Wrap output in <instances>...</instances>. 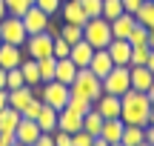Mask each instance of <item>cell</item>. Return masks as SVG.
<instances>
[{"label": "cell", "mask_w": 154, "mask_h": 146, "mask_svg": "<svg viewBox=\"0 0 154 146\" xmlns=\"http://www.w3.org/2000/svg\"><path fill=\"white\" fill-rule=\"evenodd\" d=\"M128 43H131V49H137V46H149V29L146 26H134V32L128 34Z\"/></svg>", "instance_id": "cell-32"}, {"label": "cell", "mask_w": 154, "mask_h": 146, "mask_svg": "<svg viewBox=\"0 0 154 146\" xmlns=\"http://www.w3.org/2000/svg\"><path fill=\"white\" fill-rule=\"evenodd\" d=\"M34 120H37L40 132H49V135H54V132H57V109H51V106H46V103H43V109H40V115Z\"/></svg>", "instance_id": "cell-23"}, {"label": "cell", "mask_w": 154, "mask_h": 146, "mask_svg": "<svg viewBox=\"0 0 154 146\" xmlns=\"http://www.w3.org/2000/svg\"><path fill=\"white\" fill-rule=\"evenodd\" d=\"M34 97V89L32 86H20V89H9V106L17 109V112H23V109L32 103Z\"/></svg>", "instance_id": "cell-19"}, {"label": "cell", "mask_w": 154, "mask_h": 146, "mask_svg": "<svg viewBox=\"0 0 154 146\" xmlns=\"http://www.w3.org/2000/svg\"><path fill=\"white\" fill-rule=\"evenodd\" d=\"M69 89H72V95H80V97H86V100L94 103L103 95V80H100L91 69H77V78H74V83L69 86Z\"/></svg>", "instance_id": "cell-4"}, {"label": "cell", "mask_w": 154, "mask_h": 146, "mask_svg": "<svg viewBox=\"0 0 154 146\" xmlns=\"http://www.w3.org/2000/svg\"><path fill=\"white\" fill-rule=\"evenodd\" d=\"M0 43H3V37H0Z\"/></svg>", "instance_id": "cell-56"}, {"label": "cell", "mask_w": 154, "mask_h": 146, "mask_svg": "<svg viewBox=\"0 0 154 146\" xmlns=\"http://www.w3.org/2000/svg\"><path fill=\"white\" fill-rule=\"evenodd\" d=\"M146 95H149V100H151V106H154V83H151V89L146 92Z\"/></svg>", "instance_id": "cell-52"}, {"label": "cell", "mask_w": 154, "mask_h": 146, "mask_svg": "<svg viewBox=\"0 0 154 146\" xmlns=\"http://www.w3.org/2000/svg\"><path fill=\"white\" fill-rule=\"evenodd\" d=\"M57 129H60V132H69V135L80 132L83 129V115L77 112V109H72V106L60 109V112H57Z\"/></svg>", "instance_id": "cell-9"}, {"label": "cell", "mask_w": 154, "mask_h": 146, "mask_svg": "<svg viewBox=\"0 0 154 146\" xmlns=\"http://www.w3.org/2000/svg\"><path fill=\"white\" fill-rule=\"evenodd\" d=\"M20 72H23V80H26V86H40L43 80H40V69H37V60H32V57H23L20 63Z\"/></svg>", "instance_id": "cell-24"}, {"label": "cell", "mask_w": 154, "mask_h": 146, "mask_svg": "<svg viewBox=\"0 0 154 146\" xmlns=\"http://www.w3.org/2000/svg\"><path fill=\"white\" fill-rule=\"evenodd\" d=\"M69 106L77 109L80 115H86V112H91L94 103H91V100H86V97H80V95H72V97H69Z\"/></svg>", "instance_id": "cell-37"}, {"label": "cell", "mask_w": 154, "mask_h": 146, "mask_svg": "<svg viewBox=\"0 0 154 146\" xmlns=\"http://www.w3.org/2000/svg\"><path fill=\"white\" fill-rule=\"evenodd\" d=\"M140 146H151V143H140Z\"/></svg>", "instance_id": "cell-55"}, {"label": "cell", "mask_w": 154, "mask_h": 146, "mask_svg": "<svg viewBox=\"0 0 154 146\" xmlns=\"http://www.w3.org/2000/svg\"><path fill=\"white\" fill-rule=\"evenodd\" d=\"M109 23H111V37H117V40H128V34L137 26L134 14H126V11H123L120 17H114V20H109Z\"/></svg>", "instance_id": "cell-15"}, {"label": "cell", "mask_w": 154, "mask_h": 146, "mask_svg": "<svg viewBox=\"0 0 154 146\" xmlns=\"http://www.w3.org/2000/svg\"><path fill=\"white\" fill-rule=\"evenodd\" d=\"M91 55H94V49L86 43V40L74 43V46H72V52H69V57H72V63H74L77 69H88V63H91Z\"/></svg>", "instance_id": "cell-18"}, {"label": "cell", "mask_w": 154, "mask_h": 146, "mask_svg": "<svg viewBox=\"0 0 154 146\" xmlns=\"http://www.w3.org/2000/svg\"><path fill=\"white\" fill-rule=\"evenodd\" d=\"M120 143L123 146H140V143H146V126H126Z\"/></svg>", "instance_id": "cell-25"}, {"label": "cell", "mask_w": 154, "mask_h": 146, "mask_svg": "<svg viewBox=\"0 0 154 146\" xmlns=\"http://www.w3.org/2000/svg\"><path fill=\"white\" fill-rule=\"evenodd\" d=\"M123 14V0H103V11H100V17H106V20H114V17Z\"/></svg>", "instance_id": "cell-31"}, {"label": "cell", "mask_w": 154, "mask_h": 146, "mask_svg": "<svg viewBox=\"0 0 154 146\" xmlns=\"http://www.w3.org/2000/svg\"><path fill=\"white\" fill-rule=\"evenodd\" d=\"M0 146H6V141H3V135H0Z\"/></svg>", "instance_id": "cell-53"}, {"label": "cell", "mask_w": 154, "mask_h": 146, "mask_svg": "<svg viewBox=\"0 0 154 146\" xmlns=\"http://www.w3.org/2000/svg\"><path fill=\"white\" fill-rule=\"evenodd\" d=\"M88 69H91L94 75H97L100 80L106 78V75L114 69V60H111V55L106 49H94V55H91V63H88Z\"/></svg>", "instance_id": "cell-16"}, {"label": "cell", "mask_w": 154, "mask_h": 146, "mask_svg": "<svg viewBox=\"0 0 154 146\" xmlns=\"http://www.w3.org/2000/svg\"><path fill=\"white\" fill-rule=\"evenodd\" d=\"M77 78V66L72 63V57H63V60H57V69H54V80H60V83L72 86Z\"/></svg>", "instance_id": "cell-22"}, {"label": "cell", "mask_w": 154, "mask_h": 146, "mask_svg": "<svg viewBox=\"0 0 154 146\" xmlns=\"http://www.w3.org/2000/svg\"><path fill=\"white\" fill-rule=\"evenodd\" d=\"M20 20H23V26H26L29 34H40V32H46V26H49V14H46L43 9H37V6H32Z\"/></svg>", "instance_id": "cell-10"}, {"label": "cell", "mask_w": 154, "mask_h": 146, "mask_svg": "<svg viewBox=\"0 0 154 146\" xmlns=\"http://www.w3.org/2000/svg\"><path fill=\"white\" fill-rule=\"evenodd\" d=\"M123 109H120V120L126 126H149V115H151V100L146 92L128 89L126 95L120 97Z\"/></svg>", "instance_id": "cell-1"}, {"label": "cell", "mask_w": 154, "mask_h": 146, "mask_svg": "<svg viewBox=\"0 0 154 146\" xmlns=\"http://www.w3.org/2000/svg\"><path fill=\"white\" fill-rule=\"evenodd\" d=\"M69 52H72V46H69L63 37H54V60H63V57H69Z\"/></svg>", "instance_id": "cell-39"}, {"label": "cell", "mask_w": 154, "mask_h": 146, "mask_svg": "<svg viewBox=\"0 0 154 146\" xmlns=\"http://www.w3.org/2000/svg\"><path fill=\"white\" fill-rule=\"evenodd\" d=\"M40 135H43V132H40L37 120H26V118H20V126H17V132H14V141L20 143V146H32Z\"/></svg>", "instance_id": "cell-12"}, {"label": "cell", "mask_w": 154, "mask_h": 146, "mask_svg": "<svg viewBox=\"0 0 154 146\" xmlns=\"http://www.w3.org/2000/svg\"><path fill=\"white\" fill-rule=\"evenodd\" d=\"M57 14L63 17V23H74V26H83V23L88 20L86 11H83V6H80V0H63V6H60Z\"/></svg>", "instance_id": "cell-11"}, {"label": "cell", "mask_w": 154, "mask_h": 146, "mask_svg": "<svg viewBox=\"0 0 154 146\" xmlns=\"http://www.w3.org/2000/svg\"><path fill=\"white\" fill-rule=\"evenodd\" d=\"M6 14H9V9H6V3H3V0H0V20H3Z\"/></svg>", "instance_id": "cell-51"}, {"label": "cell", "mask_w": 154, "mask_h": 146, "mask_svg": "<svg viewBox=\"0 0 154 146\" xmlns=\"http://www.w3.org/2000/svg\"><path fill=\"white\" fill-rule=\"evenodd\" d=\"M106 52L111 55V60H114V66H128L131 63V43L128 40H111L109 46H106Z\"/></svg>", "instance_id": "cell-13"}, {"label": "cell", "mask_w": 154, "mask_h": 146, "mask_svg": "<svg viewBox=\"0 0 154 146\" xmlns=\"http://www.w3.org/2000/svg\"><path fill=\"white\" fill-rule=\"evenodd\" d=\"M131 69V89L137 92H149L151 83H154V72L149 66H128Z\"/></svg>", "instance_id": "cell-17"}, {"label": "cell", "mask_w": 154, "mask_h": 146, "mask_svg": "<svg viewBox=\"0 0 154 146\" xmlns=\"http://www.w3.org/2000/svg\"><path fill=\"white\" fill-rule=\"evenodd\" d=\"M9 106V89H0V112Z\"/></svg>", "instance_id": "cell-45"}, {"label": "cell", "mask_w": 154, "mask_h": 146, "mask_svg": "<svg viewBox=\"0 0 154 146\" xmlns=\"http://www.w3.org/2000/svg\"><path fill=\"white\" fill-rule=\"evenodd\" d=\"M40 109H43V100H40V97H32V103H29V106L23 109L20 115H23L26 120H34V118L40 115Z\"/></svg>", "instance_id": "cell-38"}, {"label": "cell", "mask_w": 154, "mask_h": 146, "mask_svg": "<svg viewBox=\"0 0 154 146\" xmlns=\"http://www.w3.org/2000/svg\"><path fill=\"white\" fill-rule=\"evenodd\" d=\"M34 6L37 9H43L49 17H54L57 11H60V6H63V0H34Z\"/></svg>", "instance_id": "cell-35"}, {"label": "cell", "mask_w": 154, "mask_h": 146, "mask_svg": "<svg viewBox=\"0 0 154 146\" xmlns=\"http://www.w3.org/2000/svg\"><path fill=\"white\" fill-rule=\"evenodd\" d=\"M146 66H149V69H151V72H154V49L149 52V63H146Z\"/></svg>", "instance_id": "cell-49"}, {"label": "cell", "mask_w": 154, "mask_h": 146, "mask_svg": "<svg viewBox=\"0 0 154 146\" xmlns=\"http://www.w3.org/2000/svg\"><path fill=\"white\" fill-rule=\"evenodd\" d=\"M60 37L66 40L69 46L80 43V40H83V26H74V23H63V29H60Z\"/></svg>", "instance_id": "cell-28"}, {"label": "cell", "mask_w": 154, "mask_h": 146, "mask_svg": "<svg viewBox=\"0 0 154 146\" xmlns=\"http://www.w3.org/2000/svg\"><path fill=\"white\" fill-rule=\"evenodd\" d=\"M120 109H123V100L117 95H100L97 100H94V112L100 115L103 120H111V118H120Z\"/></svg>", "instance_id": "cell-8"}, {"label": "cell", "mask_w": 154, "mask_h": 146, "mask_svg": "<svg viewBox=\"0 0 154 146\" xmlns=\"http://www.w3.org/2000/svg\"><path fill=\"white\" fill-rule=\"evenodd\" d=\"M3 3H6V9H9V14L23 17V14L34 6V0H3Z\"/></svg>", "instance_id": "cell-30"}, {"label": "cell", "mask_w": 154, "mask_h": 146, "mask_svg": "<svg viewBox=\"0 0 154 146\" xmlns=\"http://www.w3.org/2000/svg\"><path fill=\"white\" fill-rule=\"evenodd\" d=\"M23 52L32 60H43V57H54V37H49L46 32L40 34H29L26 43H23Z\"/></svg>", "instance_id": "cell-6"}, {"label": "cell", "mask_w": 154, "mask_h": 146, "mask_svg": "<svg viewBox=\"0 0 154 146\" xmlns=\"http://www.w3.org/2000/svg\"><path fill=\"white\" fill-rule=\"evenodd\" d=\"M0 37H3V43H11V46H23L29 37L26 26H23L20 17L14 14H6L3 20H0Z\"/></svg>", "instance_id": "cell-7"}, {"label": "cell", "mask_w": 154, "mask_h": 146, "mask_svg": "<svg viewBox=\"0 0 154 146\" xmlns=\"http://www.w3.org/2000/svg\"><path fill=\"white\" fill-rule=\"evenodd\" d=\"M60 29H63V23H57V14H54V17H49L46 34H49V37H60Z\"/></svg>", "instance_id": "cell-41"}, {"label": "cell", "mask_w": 154, "mask_h": 146, "mask_svg": "<svg viewBox=\"0 0 154 146\" xmlns=\"http://www.w3.org/2000/svg\"><path fill=\"white\" fill-rule=\"evenodd\" d=\"M83 40H86L91 49H106L111 43V23L106 17H88L83 23Z\"/></svg>", "instance_id": "cell-3"}, {"label": "cell", "mask_w": 154, "mask_h": 146, "mask_svg": "<svg viewBox=\"0 0 154 146\" xmlns=\"http://www.w3.org/2000/svg\"><path fill=\"white\" fill-rule=\"evenodd\" d=\"M6 72H9V69L0 66V89H6Z\"/></svg>", "instance_id": "cell-47"}, {"label": "cell", "mask_w": 154, "mask_h": 146, "mask_svg": "<svg viewBox=\"0 0 154 146\" xmlns=\"http://www.w3.org/2000/svg\"><path fill=\"white\" fill-rule=\"evenodd\" d=\"M37 69H40V80H43V83H51V80H54L57 60L54 57H43V60H37Z\"/></svg>", "instance_id": "cell-29"}, {"label": "cell", "mask_w": 154, "mask_h": 146, "mask_svg": "<svg viewBox=\"0 0 154 146\" xmlns=\"http://www.w3.org/2000/svg\"><path fill=\"white\" fill-rule=\"evenodd\" d=\"M91 146H111V143H109V141H103V138H94V143H91Z\"/></svg>", "instance_id": "cell-48"}, {"label": "cell", "mask_w": 154, "mask_h": 146, "mask_svg": "<svg viewBox=\"0 0 154 146\" xmlns=\"http://www.w3.org/2000/svg\"><path fill=\"white\" fill-rule=\"evenodd\" d=\"M146 143H151V146H154V123L146 126Z\"/></svg>", "instance_id": "cell-46"}, {"label": "cell", "mask_w": 154, "mask_h": 146, "mask_svg": "<svg viewBox=\"0 0 154 146\" xmlns=\"http://www.w3.org/2000/svg\"><path fill=\"white\" fill-rule=\"evenodd\" d=\"M20 86H26L20 66H17V69H9V72H6V89H20Z\"/></svg>", "instance_id": "cell-33"}, {"label": "cell", "mask_w": 154, "mask_h": 146, "mask_svg": "<svg viewBox=\"0 0 154 146\" xmlns=\"http://www.w3.org/2000/svg\"><path fill=\"white\" fill-rule=\"evenodd\" d=\"M26 57L23 46H11V43H0V66L3 69H17Z\"/></svg>", "instance_id": "cell-14"}, {"label": "cell", "mask_w": 154, "mask_h": 146, "mask_svg": "<svg viewBox=\"0 0 154 146\" xmlns=\"http://www.w3.org/2000/svg\"><path fill=\"white\" fill-rule=\"evenodd\" d=\"M14 146H20V143H14Z\"/></svg>", "instance_id": "cell-57"}, {"label": "cell", "mask_w": 154, "mask_h": 146, "mask_svg": "<svg viewBox=\"0 0 154 146\" xmlns=\"http://www.w3.org/2000/svg\"><path fill=\"white\" fill-rule=\"evenodd\" d=\"M100 129H103V118H100V115L94 112V106H91V112L83 115V132H88L91 138H100Z\"/></svg>", "instance_id": "cell-26"}, {"label": "cell", "mask_w": 154, "mask_h": 146, "mask_svg": "<svg viewBox=\"0 0 154 146\" xmlns=\"http://www.w3.org/2000/svg\"><path fill=\"white\" fill-rule=\"evenodd\" d=\"M80 6L86 17H100V11H103V0H80Z\"/></svg>", "instance_id": "cell-36"}, {"label": "cell", "mask_w": 154, "mask_h": 146, "mask_svg": "<svg viewBox=\"0 0 154 146\" xmlns=\"http://www.w3.org/2000/svg\"><path fill=\"white\" fill-rule=\"evenodd\" d=\"M149 46H137V49H131V63L128 66H146L149 63Z\"/></svg>", "instance_id": "cell-34"}, {"label": "cell", "mask_w": 154, "mask_h": 146, "mask_svg": "<svg viewBox=\"0 0 154 146\" xmlns=\"http://www.w3.org/2000/svg\"><path fill=\"white\" fill-rule=\"evenodd\" d=\"M149 49H154V26L149 29Z\"/></svg>", "instance_id": "cell-50"}, {"label": "cell", "mask_w": 154, "mask_h": 146, "mask_svg": "<svg viewBox=\"0 0 154 146\" xmlns=\"http://www.w3.org/2000/svg\"><path fill=\"white\" fill-rule=\"evenodd\" d=\"M140 6H143V0H123V11L126 14H137Z\"/></svg>", "instance_id": "cell-43"}, {"label": "cell", "mask_w": 154, "mask_h": 146, "mask_svg": "<svg viewBox=\"0 0 154 146\" xmlns=\"http://www.w3.org/2000/svg\"><path fill=\"white\" fill-rule=\"evenodd\" d=\"M51 138H54V146H74V143H72V135H69V132H60V129H57Z\"/></svg>", "instance_id": "cell-42"}, {"label": "cell", "mask_w": 154, "mask_h": 146, "mask_svg": "<svg viewBox=\"0 0 154 146\" xmlns=\"http://www.w3.org/2000/svg\"><path fill=\"white\" fill-rule=\"evenodd\" d=\"M134 20H137L140 26H146V29H151V26H154V0H143V6L137 9Z\"/></svg>", "instance_id": "cell-27"}, {"label": "cell", "mask_w": 154, "mask_h": 146, "mask_svg": "<svg viewBox=\"0 0 154 146\" xmlns=\"http://www.w3.org/2000/svg\"><path fill=\"white\" fill-rule=\"evenodd\" d=\"M72 143H74V146H91V143H94V138L88 135V132H83V129H80V132H74V135H72Z\"/></svg>", "instance_id": "cell-40"}, {"label": "cell", "mask_w": 154, "mask_h": 146, "mask_svg": "<svg viewBox=\"0 0 154 146\" xmlns=\"http://www.w3.org/2000/svg\"><path fill=\"white\" fill-rule=\"evenodd\" d=\"M111 146H123V143H111Z\"/></svg>", "instance_id": "cell-54"}, {"label": "cell", "mask_w": 154, "mask_h": 146, "mask_svg": "<svg viewBox=\"0 0 154 146\" xmlns=\"http://www.w3.org/2000/svg\"><path fill=\"white\" fill-rule=\"evenodd\" d=\"M34 97H40L46 106H51V109H57V112H60V109L69 106L72 89H69L66 83H60V80H51V83H40V86H34Z\"/></svg>", "instance_id": "cell-2"}, {"label": "cell", "mask_w": 154, "mask_h": 146, "mask_svg": "<svg viewBox=\"0 0 154 146\" xmlns=\"http://www.w3.org/2000/svg\"><path fill=\"white\" fill-rule=\"evenodd\" d=\"M32 146H54V138H51L49 132H43V135H40V138H37V141H34Z\"/></svg>", "instance_id": "cell-44"}, {"label": "cell", "mask_w": 154, "mask_h": 146, "mask_svg": "<svg viewBox=\"0 0 154 146\" xmlns=\"http://www.w3.org/2000/svg\"><path fill=\"white\" fill-rule=\"evenodd\" d=\"M128 89H131V69H128V66H114L103 78V92H106V95L123 97Z\"/></svg>", "instance_id": "cell-5"}, {"label": "cell", "mask_w": 154, "mask_h": 146, "mask_svg": "<svg viewBox=\"0 0 154 146\" xmlns=\"http://www.w3.org/2000/svg\"><path fill=\"white\" fill-rule=\"evenodd\" d=\"M123 129H126V123H123L120 118H111V120H103V129H100V138L109 143H120L123 138Z\"/></svg>", "instance_id": "cell-21"}, {"label": "cell", "mask_w": 154, "mask_h": 146, "mask_svg": "<svg viewBox=\"0 0 154 146\" xmlns=\"http://www.w3.org/2000/svg\"><path fill=\"white\" fill-rule=\"evenodd\" d=\"M20 118H23V115L17 112V109L6 106L3 112H0V135H14L17 126H20Z\"/></svg>", "instance_id": "cell-20"}]
</instances>
